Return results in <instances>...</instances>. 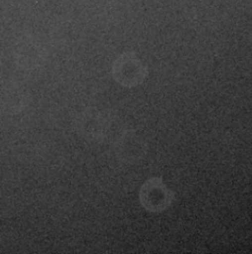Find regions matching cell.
<instances>
[{"instance_id":"6da1fadb","label":"cell","mask_w":252,"mask_h":254,"mask_svg":"<svg viewBox=\"0 0 252 254\" xmlns=\"http://www.w3.org/2000/svg\"><path fill=\"white\" fill-rule=\"evenodd\" d=\"M113 75L120 84L133 87L145 79L147 68L134 54L126 53L114 63Z\"/></svg>"},{"instance_id":"7a4b0ae2","label":"cell","mask_w":252,"mask_h":254,"mask_svg":"<svg viewBox=\"0 0 252 254\" xmlns=\"http://www.w3.org/2000/svg\"><path fill=\"white\" fill-rule=\"evenodd\" d=\"M173 194L162 181L153 179L148 181L140 191V200L145 209L160 212L171 205Z\"/></svg>"}]
</instances>
